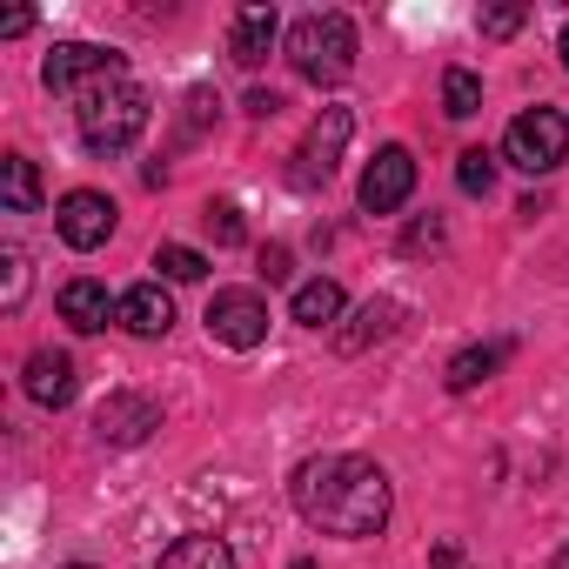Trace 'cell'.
Listing matches in <instances>:
<instances>
[{
	"label": "cell",
	"instance_id": "ac0fdd59",
	"mask_svg": "<svg viewBox=\"0 0 569 569\" xmlns=\"http://www.w3.org/2000/svg\"><path fill=\"white\" fill-rule=\"evenodd\" d=\"M502 362H509V342H476V349H462V356L449 362V376H442V382H449L456 396H469V389H482Z\"/></svg>",
	"mask_w": 569,
	"mask_h": 569
},
{
	"label": "cell",
	"instance_id": "8fae6325",
	"mask_svg": "<svg viewBox=\"0 0 569 569\" xmlns=\"http://www.w3.org/2000/svg\"><path fill=\"white\" fill-rule=\"evenodd\" d=\"M21 389H28L41 409H68V402H74V356H61V349H34L28 369H21Z\"/></svg>",
	"mask_w": 569,
	"mask_h": 569
},
{
	"label": "cell",
	"instance_id": "603a6c76",
	"mask_svg": "<svg viewBox=\"0 0 569 569\" xmlns=\"http://www.w3.org/2000/svg\"><path fill=\"white\" fill-rule=\"evenodd\" d=\"M0 274H8V281H0V309H21L28 302V254L14 241L0 248Z\"/></svg>",
	"mask_w": 569,
	"mask_h": 569
},
{
	"label": "cell",
	"instance_id": "4316f807",
	"mask_svg": "<svg viewBox=\"0 0 569 569\" xmlns=\"http://www.w3.org/2000/svg\"><path fill=\"white\" fill-rule=\"evenodd\" d=\"M248 114H254V121H274V114H281V94H274V88H254V94H248Z\"/></svg>",
	"mask_w": 569,
	"mask_h": 569
},
{
	"label": "cell",
	"instance_id": "277c9868",
	"mask_svg": "<svg viewBox=\"0 0 569 569\" xmlns=\"http://www.w3.org/2000/svg\"><path fill=\"white\" fill-rule=\"evenodd\" d=\"M502 154H509L522 174H549V168H562V161H569V121H562L556 108H529V114H516V121H509Z\"/></svg>",
	"mask_w": 569,
	"mask_h": 569
},
{
	"label": "cell",
	"instance_id": "5bb4252c",
	"mask_svg": "<svg viewBox=\"0 0 569 569\" xmlns=\"http://www.w3.org/2000/svg\"><path fill=\"white\" fill-rule=\"evenodd\" d=\"M114 309H121V296H108L101 281H88V274L61 289V322H68V329H81V336L108 329V322H114Z\"/></svg>",
	"mask_w": 569,
	"mask_h": 569
},
{
	"label": "cell",
	"instance_id": "9a60e30c",
	"mask_svg": "<svg viewBox=\"0 0 569 569\" xmlns=\"http://www.w3.org/2000/svg\"><path fill=\"white\" fill-rule=\"evenodd\" d=\"M274 8H261V0H248V8L234 14V28H228V54L241 61V68H261L268 61V48H274Z\"/></svg>",
	"mask_w": 569,
	"mask_h": 569
},
{
	"label": "cell",
	"instance_id": "52a82bcc",
	"mask_svg": "<svg viewBox=\"0 0 569 569\" xmlns=\"http://www.w3.org/2000/svg\"><path fill=\"white\" fill-rule=\"evenodd\" d=\"M108 74H128V68H121V54H108V48H94V41H61V48L41 61V81H48L54 94H81V88H94V81H108Z\"/></svg>",
	"mask_w": 569,
	"mask_h": 569
},
{
	"label": "cell",
	"instance_id": "f546056e",
	"mask_svg": "<svg viewBox=\"0 0 569 569\" xmlns=\"http://www.w3.org/2000/svg\"><path fill=\"white\" fill-rule=\"evenodd\" d=\"M34 28V14L28 8H14V14H0V41H14V34H28Z\"/></svg>",
	"mask_w": 569,
	"mask_h": 569
},
{
	"label": "cell",
	"instance_id": "d6a6232c",
	"mask_svg": "<svg viewBox=\"0 0 569 569\" xmlns=\"http://www.w3.org/2000/svg\"><path fill=\"white\" fill-rule=\"evenodd\" d=\"M289 569H316V562H309V556H302V562H289Z\"/></svg>",
	"mask_w": 569,
	"mask_h": 569
},
{
	"label": "cell",
	"instance_id": "9c48e42d",
	"mask_svg": "<svg viewBox=\"0 0 569 569\" xmlns=\"http://www.w3.org/2000/svg\"><path fill=\"white\" fill-rule=\"evenodd\" d=\"M54 228H61V241H68V248L94 254V248H108V234H114V201H108V194H94V188H74V194H61Z\"/></svg>",
	"mask_w": 569,
	"mask_h": 569
},
{
	"label": "cell",
	"instance_id": "ba28073f",
	"mask_svg": "<svg viewBox=\"0 0 569 569\" xmlns=\"http://www.w3.org/2000/svg\"><path fill=\"white\" fill-rule=\"evenodd\" d=\"M416 194V154L409 148H376V161L362 168V214H396Z\"/></svg>",
	"mask_w": 569,
	"mask_h": 569
},
{
	"label": "cell",
	"instance_id": "484cf974",
	"mask_svg": "<svg viewBox=\"0 0 569 569\" xmlns=\"http://www.w3.org/2000/svg\"><path fill=\"white\" fill-rule=\"evenodd\" d=\"M402 248H409V254H422V248H442V221H436V214H429V221H416V228L402 234Z\"/></svg>",
	"mask_w": 569,
	"mask_h": 569
},
{
	"label": "cell",
	"instance_id": "836d02e7",
	"mask_svg": "<svg viewBox=\"0 0 569 569\" xmlns=\"http://www.w3.org/2000/svg\"><path fill=\"white\" fill-rule=\"evenodd\" d=\"M68 569H88V562H68Z\"/></svg>",
	"mask_w": 569,
	"mask_h": 569
},
{
	"label": "cell",
	"instance_id": "d6986e66",
	"mask_svg": "<svg viewBox=\"0 0 569 569\" xmlns=\"http://www.w3.org/2000/svg\"><path fill=\"white\" fill-rule=\"evenodd\" d=\"M154 569H234V549L221 536H181V542L161 549Z\"/></svg>",
	"mask_w": 569,
	"mask_h": 569
},
{
	"label": "cell",
	"instance_id": "1f68e13d",
	"mask_svg": "<svg viewBox=\"0 0 569 569\" xmlns=\"http://www.w3.org/2000/svg\"><path fill=\"white\" fill-rule=\"evenodd\" d=\"M556 48H562V68H569V28H562V41H556Z\"/></svg>",
	"mask_w": 569,
	"mask_h": 569
},
{
	"label": "cell",
	"instance_id": "e0dca14e",
	"mask_svg": "<svg viewBox=\"0 0 569 569\" xmlns=\"http://www.w3.org/2000/svg\"><path fill=\"white\" fill-rule=\"evenodd\" d=\"M0 208H8V214H34L41 208V168L28 154L0 161Z\"/></svg>",
	"mask_w": 569,
	"mask_h": 569
},
{
	"label": "cell",
	"instance_id": "30bf717a",
	"mask_svg": "<svg viewBox=\"0 0 569 569\" xmlns=\"http://www.w3.org/2000/svg\"><path fill=\"white\" fill-rule=\"evenodd\" d=\"M154 429H161V409H154L148 396H134V389H114V396L94 409V436L114 442V449H134V442H148Z\"/></svg>",
	"mask_w": 569,
	"mask_h": 569
},
{
	"label": "cell",
	"instance_id": "6da1fadb",
	"mask_svg": "<svg viewBox=\"0 0 569 569\" xmlns=\"http://www.w3.org/2000/svg\"><path fill=\"white\" fill-rule=\"evenodd\" d=\"M289 502L309 529L362 542V536H382L396 496H389L382 462H369V456H309L289 482Z\"/></svg>",
	"mask_w": 569,
	"mask_h": 569
},
{
	"label": "cell",
	"instance_id": "3957f363",
	"mask_svg": "<svg viewBox=\"0 0 569 569\" xmlns=\"http://www.w3.org/2000/svg\"><path fill=\"white\" fill-rule=\"evenodd\" d=\"M289 68L309 88H336L356 68V21L349 14H302L289 28Z\"/></svg>",
	"mask_w": 569,
	"mask_h": 569
},
{
	"label": "cell",
	"instance_id": "ffe728a7",
	"mask_svg": "<svg viewBox=\"0 0 569 569\" xmlns=\"http://www.w3.org/2000/svg\"><path fill=\"white\" fill-rule=\"evenodd\" d=\"M476 108H482V81H476L469 68H449V74H442V114H449V121H469Z\"/></svg>",
	"mask_w": 569,
	"mask_h": 569
},
{
	"label": "cell",
	"instance_id": "7402d4cb",
	"mask_svg": "<svg viewBox=\"0 0 569 569\" xmlns=\"http://www.w3.org/2000/svg\"><path fill=\"white\" fill-rule=\"evenodd\" d=\"M456 181H462V194H489L496 188V154L489 148H462L456 154Z\"/></svg>",
	"mask_w": 569,
	"mask_h": 569
},
{
	"label": "cell",
	"instance_id": "f1b7e54d",
	"mask_svg": "<svg viewBox=\"0 0 569 569\" xmlns=\"http://www.w3.org/2000/svg\"><path fill=\"white\" fill-rule=\"evenodd\" d=\"M429 569H469V562H462L456 542H436V549H429Z\"/></svg>",
	"mask_w": 569,
	"mask_h": 569
},
{
	"label": "cell",
	"instance_id": "d4e9b609",
	"mask_svg": "<svg viewBox=\"0 0 569 569\" xmlns=\"http://www.w3.org/2000/svg\"><path fill=\"white\" fill-rule=\"evenodd\" d=\"M522 21H529V8H482V34L489 41H509Z\"/></svg>",
	"mask_w": 569,
	"mask_h": 569
},
{
	"label": "cell",
	"instance_id": "4fadbf2b",
	"mask_svg": "<svg viewBox=\"0 0 569 569\" xmlns=\"http://www.w3.org/2000/svg\"><path fill=\"white\" fill-rule=\"evenodd\" d=\"M396 329H402V302L376 296V302H362V309H356V322H349V329H336V356H362L369 342H389Z\"/></svg>",
	"mask_w": 569,
	"mask_h": 569
},
{
	"label": "cell",
	"instance_id": "44dd1931",
	"mask_svg": "<svg viewBox=\"0 0 569 569\" xmlns=\"http://www.w3.org/2000/svg\"><path fill=\"white\" fill-rule=\"evenodd\" d=\"M154 268H161L168 281H201V274H208V254H201V248H181V241H161V248H154Z\"/></svg>",
	"mask_w": 569,
	"mask_h": 569
},
{
	"label": "cell",
	"instance_id": "2e32d148",
	"mask_svg": "<svg viewBox=\"0 0 569 569\" xmlns=\"http://www.w3.org/2000/svg\"><path fill=\"white\" fill-rule=\"evenodd\" d=\"M289 316H296L302 329H336V322H342V281H329V274L302 281L296 302H289Z\"/></svg>",
	"mask_w": 569,
	"mask_h": 569
},
{
	"label": "cell",
	"instance_id": "83f0119b",
	"mask_svg": "<svg viewBox=\"0 0 569 569\" xmlns=\"http://www.w3.org/2000/svg\"><path fill=\"white\" fill-rule=\"evenodd\" d=\"M261 274L268 281H289V248H261Z\"/></svg>",
	"mask_w": 569,
	"mask_h": 569
},
{
	"label": "cell",
	"instance_id": "5b68a950",
	"mask_svg": "<svg viewBox=\"0 0 569 569\" xmlns=\"http://www.w3.org/2000/svg\"><path fill=\"white\" fill-rule=\"evenodd\" d=\"M349 134H356V114H349V108H322V114L309 121L302 148H296V168H289V181H296V188H322V181L342 168V148H349Z\"/></svg>",
	"mask_w": 569,
	"mask_h": 569
},
{
	"label": "cell",
	"instance_id": "4dcf8cb0",
	"mask_svg": "<svg viewBox=\"0 0 569 569\" xmlns=\"http://www.w3.org/2000/svg\"><path fill=\"white\" fill-rule=\"evenodd\" d=\"M549 569H569V549H556V562H549Z\"/></svg>",
	"mask_w": 569,
	"mask_h": 569
},
{
	"label": "cell",
	"instance_id": "cb8c5ba5",
	"mask_svg": "<svg viewBox=\"0 0 569 569\" xmlns=\"http://www.w3.org/2000/svg\"><path fill=\"white\" fill-rule=\"evenodd\" d=\"M201 221H208V234H214L221 248H234V241H241V208H234V201H214Z\"/></svg>",
	"mask_w": 569,
	"mask_h": 569
},
{
	"label": "cell",
	"instance_id": "8992f818",
	"mask_svg": "<svg viewBox=\"0 0 569 569\" xmlns=\"http://www.w3.org/2000/svg\"><path fill=\"white\" fill-rule=\"evenodd\" d=\"M208 336L221 349H261L268 342V302L254 289H221L208 302Z\"/></svg>",
	"mask_w": 569,
	"mask_h": 569
},
{
	"label": "cell",
	"instance_id": "7c38bea8",
	"mask_svg": "<svg viewBox=\"0 0 569 569\" xmlns=\"http://www.w3.org/2000/svg\"><path fill=\"white\" fill-rule=\"evenodd\" d=\"M114 322L128 336H168L174 329V296L161 289V281H134V289L121 296V309H114Z\"/></svg>",
	"mask_w": 569,
	"mask_h": 569
},
{
	"label": "cell",
	"instance_id": "7a4b0ae2",
	"mask_svg": "<svg viewBox=\"0 0 569 569\" xmlns=\"http://www.w3.org/2000/svg\"><path fill=\"white\" fill-rule=\"evenodd\" d=\"M74 121H81L88 154H121L148 128V94L134 88V74H108V81H94V88L74 94Z\"/></svg>",
	"mask_w": 569,
	"mask_h": 569
}]
</instances>
